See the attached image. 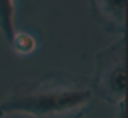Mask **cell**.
<instances>
[{"mask_svg": "<svg viewBox=\"0 0 128 118\" xmlns=\"http://www.w3.org/2000/svg\"><path fill=\"white\" fill-rule=\"evenodd\" d=\"M94 96L92 88L68 78H44L20 87L0 102V117L22 113L33 117H52L86 106Z\"/></svg>", "mask_w": 128, "mask_h": 118, "instance_id": "1", "label": "cell"}, {"mask_svg": "<svg viewBox=\"0 0 128 118\" xmlns=\"http://www.w3.org/2000/svg\"><path fill=\"white\" fill-rule=\"evenodd\" d=\"M94 91L102 100L118 104L125 100V36L110 47L98 52L95 58Z\"/></svg>", "mask_w": 128, "mask_h": 118, "instance_id": "2", "label": "cell"}, {"mask_svg": "<svg viewBox=\"0 0 128 118\" xmlns=\"http://www.w3.org/2000/svg\"><path fill=\"white\" fill-rule=\"evenodd\" d=\"M94 16L113 33L125 32L127 0H90Z\"/></svg>", "mask_w": 128, "mask_h": 118, "instance_id": "3", "label": "cell"}, {"mask_svg": "<svg viewBox=\"0 0 128 118\" xmlns=\"http://www.w3.org/2000/svg\"><path fill=\"white\" fill-rule=\"evenodd\" d=\"M15 7L14 0H0V30L7 41H11L15 30L14 23Z\"/></svg>", "mask_w": 128, "mask_h": 118, "instance_id": "4", "label": "cell"}, {"mask_svg": "<svg viewBox=\"0 0 128 118\" xmlns=\"http://www.w3.org/2000/svg\"><path fill=\"white\" fill-rule=\"evenodd\" d=\"M10 44L12 45V48L18 52V54H30L36 49V38L30 34V33L26 32H15L14 36H12Z\"/></svg>", "mask_w": 128, "mask_h": 118, "instance_id": "5", "label": "cell"}, {"mask_svg": "<svg viewBox=\"0 0 128 118\" xmlns=\"http://www.w3.org/2000/svg\"><path fill=\"white\" fill-rule=\"evenodd\" d=\"M118 107V114H117V118H125V100L121 102V103L117 104Z\"/></svg>", "mask_w": 128, "mask_h": 118, "instance_id": "6", "label": "cell"}, {"mask_svg": "<svg viewBox=\"0 0 128 118\" xmlns=\"http://www.w3.org/2000/svg\"><path fill=\"white\" fill-rule=\"evenodd\" d=\"M70 118H84V113L83 111H78L77 114H74V115H72Z\"/></svg>", "mask_w": 128, "mask_h": 118, "instance_id": "7", "label": "cell"}]
</instances>
